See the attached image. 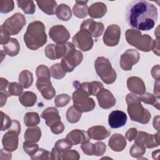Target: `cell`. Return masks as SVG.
Masks as SVG:
<instances>
[{
    "mask_svg": "<svg viewBox=\"0 0 160 160\" xmlns=\"http://www.w3.org/2000/svg\"><path fill=\"white\" fill-rule=\"evenodd\" d=\"M23 91V87L20 83L16 82H10L8 87V92L9 96H21Z\"/></svg>",
    "mask_w": 160,
    "mask_h": 160,
    "instance_id": "ab89813d",
    "label": "cell"
},
{
    "mask_svg": "<svg viewBox=\"0 0 160 160\" xmlns=\"http://www.w3.org/2000/svg\"><path fill=\"white\" fill-rule=\"evenodd\" d=\"M56 15L58 19L64 21H69L72 17L70 7L66 4H61L56 9Z\"/></svg>",
    "mask_w": 160,
    "mask_h": 160,
    "instance_id": "4dcf8cb0",
    "label": "cell"
},
{
    "mask_svg": "<svg viewBox=\"0 0 160 160\" xmlns=\"http://www.w3.org/2000/svg\"><path fill=\"white\" fill-rule=\"evenodd\" d=\"M82 116V112L78 111L74 106H71L67 110L66 117L68 121L70 123H76L78 122Z\"/></svg>",
    "mask_w": 160,
    "mask_h": 160,
    "instance_id": "e575fe53",
    "label": "cell"
},
{
    "mask_svg": "<svg viewBox=\"0 0 160 160\" xmlns=\"http://www.w3.org/2000/svg\"><path fill=\"white\" fill-rule=\"evenodd\" d=\"M128 89L135 94H142L146 92V86L142 79L137 76H131L127 80Z\"/></svg>",
    "mask_w": 160,
    "mask_h": 160,
    "instance_id": "44dd1931",
    "label": "cell"
},
{
    "mask_svg": "<svg viewBox=\"0 0 160 160\" xmlns=\"http://www.w3.org/2000/svg\"><path fill=\"white\" fill-rule=\"evenodd\" d=\"M19 134L14 130L8 129L4 134L2 139V144L5 150L12 152L17 149L18 147Z\"/></svg>",
    "mask_w": 160,
    "mask_h": 160,
    "instance_id": "ac0fdd59",
    "label": "cell"
},
{
    "mask_svg": "<svg viewBox=\"0 0 160 160\" xmlns=\"http://www.w3.org/2000/svg\"><path fill=\"white\" fill-rule=\"evenodd\" d=\"M81 148L82 150V152L88 156H92L94 154V149L95 145L94 144L91 142H87L85 144H82L81 146Z\"/></svg>",
    "mask_w": 160,
    "mask_h": 160,
    "instance_id": "f907efd6",
    "label": "cell"
},
{
    "mask_svg": "<svg viewBox=\"0 0 160 160\" xmlns=\"http://www.w3.org/2000/svg\"><path fill=\"white\" fill-rule=\"evenodd\" d=\"M95 149H94V156H102L106 150V146L102 142H97L94 144Z\"/></svg>",
    "mask_w": 160,
    "mask_h": 160,
    "instance_id": "816d5d0a",
    "label": "cell"
},
{
    "mask_svg": "<svg viewBox=\"0 0 160 160\" xmlns=\"http://www.w3.org/2000/svg\"><path fill=\"white\" fill-rule=\"evenodd\" d=\"M76 90L72 93L74 106L81 112L91 111L95 108L96 104L92 98L84 89L79 86H74Z\"/></svg>",
    "mask_w": 160,
    "mask_h": 160,
    "instance_id": "8992f818",
    "label": "cell"
},
{
    "mask_svg": "<svg viewBox=\"0 0 160 160\" xmlns=\"http://www.w3.org/2000/svg\"><path fill=\"white\" fill-rule=\"evenodd\" d=\"M51 79L46 78H38L36 86L42 97L46 100L52 99L56 95V91L51 82Z\"/></svg>",
    "mask_w": 160,
    "mask_h": 160,
    "instance_id": "2e32d148",
    "label": "cell"
},
{
    "mask_svg": "<svg viewBox=\"0 0 160 160\" xmlns=\"http://www.w3.org/2000/svg\"><path fill=\"white\" fill-rule=\"evenodd\" d=\"M72 145L85 144L89 142L90 138L88 132L81 129H74L69 132L66 138Z\"/></svg>",
    "mask_w": 160,
    "mask_h": 160,
    "instance_id": "ffe728a7",
    "label": "cell"
},
{
    "mask_svg": "<svg viewBox=\"0 0 160 160\" xmlns=\"http://www.w3.org/2000/svg\"><path fill=\"white\" fill-rule=\"evenodd\" d=\"M80 29L88 32L92 38H97L102 35L104 26L101 22H96L92 19H87L81 23Z\"/></svg>",
    "mask_w": 160,
    "mask_h": 160,
    "instance_id": "5bb4252c",
    "label": "cell"
},
{
    "mask_svg": "<svg viewBox=\"0 0 160 160\" xmlns=\"http://www.w3.org/2000/svg\"><path fill=\"white\" fill-rule=\"evenodd\" d=\"M24 42L31 50H37L47 42V34L44 24L40 21L30 22L24 34Z\"/></svg>",
    "mask_w": 160,
    "mask_h": 160,
    "instance_id": "7a4b0ae2",
    "label": "cell"
},
{
    "mask_svg": "<svg viewBox=\"0 0 160 160\" xmlns=\"http://www.w3.org/2000/svg\"><path fill=\"white\" fill-rule=\"evenodd\" d=\"M146 152V148L143 146H140L138 144H133L130 149H129V154L130 155L135 158L139 159L141 156H143L144 154Z\"/></svg>",
    "mask_w": 160,
    "mask_h": 160,
    "instance_id": "60d3db41",
    "label": "cell"
},
{
    "mask_svg": "<svg viewBox=\"0 0 160 160\" xmlns=\"http://www.w3.org/2000/svg\"><path fill=\"white\" fill-rule=\"evenodd\" d=\"M20 103L24 107L33 106L37 101V96L31 91H25L19 97Z\"/></svg>",
    "mask_w": 160,
    "mask_h": 160,
    "instance_id": "f546056e",
    "label": "cell"
},
{
    "mask_svg": "<svg viewBox=\"0 0 160 160\" xmlns=\"http://www.w3.org/2000/svg\"><path fill=\"white\" fill-rule=\"evenodd\" d=\"M18 80L24 88L28 89L31 86L33 82L32 73L27 69L22 70L19 75Z\"/></svg>",
    "mask_w": 160,
    "mask_h": 160,
    "instance_id": "1f68e13d",
    "label": "cell"
},
{
    "mask_svg": "<svg viewBox=\"0 0 160 160\" xmlns=\"http://www.w3.org/2000/svg\"><path fill=\"white\" fill-rule=\"evenodd\" d=\"M23 149L29 156H33L39 149V146L34 142L25 141L23 142Z\"/></svg>",
    "mask_w": 160,
    "mask_h": 160,
    "instance_id": "7bdbcfd3",
    "label": "cell"
},
{
    "mask_svg": "<svg viewBox=\"0 0 160 160\" xmlns=\"http://www.w3.org/2000/svg\"><path fill=\"white\" fill-rule=\"evenodd\" d=\"M96 72L101 80L107 84L115 82L117 75L115 70L108 59L104 57H98L94 62Z\"/></svg>",
    "mask_w": 160,
    "mask_h": 160,
    "instance_id": "5b68a950",
    "label": "cell"
},
{
    "mask_svg": "<svg viewBox=\"0 0 160 160\" xmlns=\"http://www.w3.org/2000/svg\"><path fill=\"white\" fill-rule=\"evenodd\" d=\"M10 34L8 32L7 30L4 29L1 26L0 27V44L2 45L7 44L11 38H10Z\"/></svg>",
    "mask_w": 160,
    "mask_h": 160,
    "instance_id": "f5cc1de1",
    "label": "cell"
},
{
    "mask_svg": "<svg viewBox=\"0 0 160 160\" xmlns=\"http://www.w3.org/2000/svg\"><path fill=\"white\" fill-rule=\"evenodd\" d=\"M140 59L139 52L134 49H127L120 57L119 64L124 71H131L133 65Z\"/></svg>",
    "mask_w": 160,
    "mask_h": 160,
    "instance_id": "7c38bea8",
    "label": "cell"
},
{
    "mask_svg": "<svg viewBox=\"0 0 160 160\" xmlns=\"http://www.w3.org/2000/svg\"><path fill=\"white\" fill-rule=\"evenodd\" d=\"M39 122L40 118L38 113L36 112H28L24 114V122L26 126H36Z\"/></svg>",
    "mask_w": 160,
    "mask_h": 160,
    "instance_id": "836d02e7",
    "label": "cell"
},
{
    "mask_svg": "<svg viewBox=\"0 0 160 160\" xmlns=\"http://www.w3.org/2000/svg\"><path fill=\"white\" fill-rule=\"evenodd\" d=\"M125 36L129 44L140 51L149 52L152 49L154 40L148 34H142L140 31L129 29L126 31Z\"/></svg>",
    "mask_w": 160,
    "mask_h": 160,
    "instance_id": "277c9868",
    "label": "cell"
},
{
    "mask_svg": "<svg viewBox=\"0 0 160 160\" xmlns=\"http://www.w3.org/2000/svg\"><path fill=\"white\" fill-rule=\"evenodd\" d=\"M51 76L56 79H62L66 74V72L64 71L60 63L53 64L50 68Z\"/></svg>",
    "mask_w": 160,
    "mask_h": 160,
    "instance_id": "8d00e7d4",
    "label": "cell"
},
{
    "mask_svg": "<svg viewBox=\"0 0 160 160\" xmlns=\"http://www.w3.org/2000/svg\"><path fill=\"white\" fill-rule=\"evenodd\" d=\"M31 159L32 160L36 159H51V152L46 149L42 148H39L38 151L32 156Z\"/></svg>",
    "mask_w": 160,
    "mask_h": 160,
    "instance_id": "f6af8a7d",
    "label": "cell"
},
{
    "mask_svg": "<svg viewBox=\"0 0 160 160\" xmlns=\"http://www.w3.org/2000/svg\"><path fill=\"white\" fill-rule=\"evenodd\" d=\"M128 104V113L132 121L141 124H147L151 118V113L141 103L139 96L134 93H128L126 97Z\"/></svg>",
    "mask_w": 160,
    "mask_h": 160,
    "instance_id": "3957f363",
    "label": "cell"
},
{
    "mask_svg": "<svg viewBox=\"0 0 160 160\" xmlns=\"http://www.w3.org/2000/svg\"><path fill=\"white\" fill-rule=\"evenodd\" d=\"M73 86H79L84 89L89 96H96L98 92L103 88V84L100 81H92L90 82H84L80 83L76 81L73 82Z\"/></svg>",
    "mask_w": 160,
    "mask_h": 160,
    "instance_id": "7402d4cb",
    "label": "cell"
},
{
    "mask_svg": "<svg viewBox=\"0 0 160 160\" xmlns=\"http://www.w3.org/2000/svg\"><path fill=\"white\" fill-rule=\"evenodd\" d=\"M127 142L126 138L121 134L116 133L112 135L109 139V148L116 152H121L126 148Z\"/></svg>",
    "mask_w": 160,
    "mask_h": 160,
    "instance_id": "603a6c76",
    "label": "cell"
},
{
    "mask_svg": "<svg viewBox=\"0 0 160 160\" xmlns=\"http://www.w3.org/2000/svg\"><path fill=\"white\" fill-rule=\"evenodd\" d=\"M154 94L155 96L159 97V81H156L154 82Z\"/></svg>",
    "mask_w": 160,
    "mask_h": 160,
    "instance_id": "6125c7cd",
    "label": "cell"
},
{
    "mask_svg": "<svg viewBox=\"0 0 160 160\" xmlns=\"http://www.w3.org/2000/svg\"><path fill=\"white\" fill-rule=\"evenodd\" d=\"M51 159H62V154L54 148H53L51 152Z\"/></svg>",
    "mask_w": 160,
    "mask_h": 160,
    "instance_id": "680465c9",
    "label": "cell"
},
{
    "mask_svg": "<svg viewBox=\"0 0 160 160\" xmlns=\"http://www.w3.org/2000/svg\"><path fill=\"white\" fill-rule=\"evenodd\" d=\"M121 32V28L118 25H109L108 26L103 35V42L105 45L110 47L117 46L120 39Z\"/></svg>",
    "mask_w": 160,
    "mask_h": 160,
    "instance_id": "4fadbf2b",
    "label": "cell"
},
{
    "mask_svg": "<svg viewBox=\"0 0 160 160\" xmlns=\"http://www.w3.org/2000/svg\"><path fill=\"white\" fill-rule=\"evenodd\" d=\"M4 52L9 56H15L18 54L20 51V46L16 38H11L9 41L2 46Z\"/></svg>",
    "mask_w": 160,
    "mask_h": 160,
    "instance_id": "f1b7e54d",
    "label": "cell"
},
{
    "mask_svg": "<svg viewBox=\"0 0 160 160\" xmlns=\"http://www.w3.org/2000/svg\"><path fill=\"white\" fill-rule=\"evenodd\" d=\"M141 101L145 104L152 105L156 109H159V97H158L151 93L145 92L139 96Z\"/></svg>",
    "mask_w": 160,
    "mask_h": 160,
    "instance_id": "d6a6232c",
    "label": "cell"
},
{
    "mask_svg": "<svg viewBox=\"0 0 160 160\" xmlns=\"http://www.w3.org/2000/svg\"><path fill=\"white\" fill-rule=\"evenodd\" d=\"M49 36L57 44H64L70 38V34L68 29L61 24L52 26L49 31Z\"/></svg>",
    "mask_w": 160,
    "mask_h": 160,
    "instance_id": "9a60e30c",
    "label": "cell"
},
{
    "mask_svg": "<svg viewBox=\"0 0 160 160\" xmlns=\"http://www.w3.org/2000/svg\"><path fill=\"white\" fill-rule=\"evenodd\" d=\"M26 23L25 16L19 12L12 14L3 22L1 26L8 31L10 35L18 34Z\"/></svg>",
    "mask_w": 160,
    "mask_h": 160,
    "instance_id": "9c48e42d",
    "label": "cell"
},
{
    "mask_svg": "<svg viewBox=\"0 0 160 160\" xmlns=\"http://www.w3.org/2000/svg\"><path fill=\"white\" fill-rule=\"evenodd\" d=\"M14 8V1L12 0L0 1V12L1 13H8L13 10Z\"/></svg>",
    "mask_w": 160,
    "mask_h": 160,
    "instance_id": "ee69618b",
    "label": "cell"
},
{
    "mask_svg": "<svg viewBox=\"0 0 160 160\" xmlns=\"http://www.w3.org/2000/svg\"><path fill=\"white\" fill-rule=\"evenodd\" d=\"M88 134L90 138L100 141L110 136L111 132L104 126H94L89 128L88 130Z\"/></svg>",
    "mask_w": 160,
    "mask_h": 160,
    "instance_id": "cb8c5ba5",
    "label": "cell"
},
{
    "mask_svg": "<svg viewBox=\"0 0 160 160\" xmlns=\"http://www.w3.org/2000/svg\"><path fill=\"white\" fill-rule=\"evenodd\" d=\"M1 131H3L6 129H8L11 126L12 120L7 114L4 113L2 111H1Z\"/></svg>",
    "mask_w": 160,
    "mask_h": 160,
    "instance_id": "681fc988",
    "label": "cell"
},
{
    "mask_svg": "<svg viewBox=\"0 0 160 160\" xmlns=\"http://www.w3.org/2000/svg\"><path fill=\"white\" fill-rule=\"evenodd\" d=\"M82 59V53L80 51L74 49L62 59L60 64L64 71L70 72L81 63Z\"/></svg>",
    "mask_w": 160,
    "mask_h": 160,
    "instance_id": "30bf717a",
    "label": "cell"
},
{
    "mask_svg": "<svg viewBox=\"0 0 160 160\" xmlns=\"http://www.w3.org/2000/svg\"><path fill=\"white\" fill-rule=\"evenodd\" d=\"M160 133L159 131L155 134H149L148 139L145 144V148L148 149H152L154 148L158 147L160 145Z\"/></svg>",
    "mask_w": 160,
    "mask_h": 160,
    "instance_id": "74e56055",
    "label": "cell"
},
{
    "mask_svg": "<svg viewBox=\"0 0 160 160\" xmlns=\"http://www.w3.org/2000/svg\"><path fill=\"white\" fill-rule=\"evenodd\" d=\"M0 96H1V107L2 108L6 104L8 97L10 96L7 91H1Z\"/></svg>",
    "mask_w": 160,
    "mask_h": 160,
    "instance_id": "91938a15",
    "label": "cell"
},
{
    "mask_svg": "<svg viewBox=\"0 0 160 160\" xmlns=\"http://www.w3.org/2000/svg\"><path fill=\"white\" fill-rule=\"evenodd\" d=\"M45 120V122L51 129L52 133L59 134L64 129V125L61 121L58 110L54 107H49L43 111L41 115Z\"/></svg>",
    "mask_w": 160,
    "mask_h": 160,
    "instance_id": "52a82bcc",
    "label": "cell"
},
{
    "mask_svg": "<svg viewBox=\"0 0 160 160\" xmlns=\"http://www.w3.org/2000/svg\"><path fill=\"white\" fill-rule=\"evenodd\" d=\"M36 74L37 78H46L51 79V72L49 68L43 64L39 65L37 67L36 70Z\"/></svg>",
    "mask_w": 160,
    "mask_h": 160,
    "instance_id": "bcb514c9",
    "label": "cell"
},
{
    "mask_svg": "<svg viewBox=\"0 0 160 160\" xmlns=\"http://www.w3.org/2000/svg\"><path fill=\"white\" fill-rule=\"evenodd\" d=\"M149 134L143 131H138L137 135L136 138H134V144L140 145V146H143L145 147V144L146 142L148 139Z\"/></svg>",
    "mask_w": 160,
    "mask_h": 160,
    "instance_id": "c3c4849f",
    "label": "cell"
},
{
    "mask_svg": "<svg viewBox=\"0 0 160 160\" xmlns=\"http://www.w3.org/2000/svg\"><path fill=\"white\" fill-rule=\"evenodd\" d=\"M88 1H76V3L72 8V12L74 16L78 18L83 19L88 14Z\"/></svg>",
    "mask_w": 160,
    "mask_h": 160,
    "instance_id": "4316f807",
    "label": "cell"
},
{
    "mask_svg": "<svg viewBox=\"0 0 160 160\" xmlns=\"http://www.w3.org/2000/svg\"><path fill=\"white\" fill-rule=\"evenodd\" d=\"M71 97L67 94H61L56 96L54 99L55 106L58 108H62L66 106L70 101Z\"/></svg>",
    "mask_w": 160,
    "mask_h": 160,
    "instance_id": "b9f144b4",
    "label": "cell"
},
{
    "mask_svg": "<svg viewBox=\"0 0 160 160\" xmlns=\"http://www.w3.org/2000/svg\"><path fill=\"white\" fill-rule=\"evenodd\" d=\"M9 84V83L6 79L1 77L0 78V91H7L6 88L8 87Z\"/></svg>",
    "mask_w": 160,
    "mask_h": 160,
    "instance_id": "9f6ffc18",
    "label": "cell"
},
{
    "mask_svg": "<svg viewBox=\"0 0 160 160\" xmlns=\"http://www.w3.org/2000/svg\"><path fill=\"white\" fill-rule=\"evenodd\" d=\"M138 133V131L137 129L135 128H132L129 129L127 132H126V137L127 138V139L131 142L132 140L134 139V138H136V135Z\"/></svg>",
    "mask_w": 160,
    "mask_h": 160,
    "instance_id": "db71d44e",
    "label": "cell"
},
{
    "mask_svg": "<svg viewBox=\"0 0 160 160\" xmlns=\"http://www.w3.org/2000/svg\"><path fill=\"white\" fill-rule=\"evenodd\" d=\"M79 158V154L76 150L70 149L62 153V159L64 160H78Z\"/></svg>",
    "mask_w": 160,
    "mask_h": 160,
    "instance_id": "7dc6e473",
    "label": "cell"
},
{
    "mask_svg": "<svg viewBox=\"0 0 160 160\" xmlns=\"http://www.w3.org/2000/svg\"><path fill=\"white\" fill-rule=\"evenodd\" d=\"M18 6L26 14H32L36 10V6L33 1H17Z\"/></svg>",
    "mask_w": 160,
    "mask_h": 160,
    "instance_id": "d590c367",
    "label": "cell"
},
{
    "mask_svg": "<svg viewBox=\"0 0 160 160\" xmlns=\"http://www.w3.org/2000/svg\"><path fill=\"white\" fill-rule=\"evenodd\" d=\"M107 12L106 5L102 2H96L92 4L88 8V14L92 18H101Z\"/></svg>",
    "mask_w": 160,
    "mask_h": 160,
    "instance_id": "d4e9b609",
    "label": "cell"
},
{
    "mask_svg": "<svg viewBox=\"0 0 160 160\" xmlns=\"http://www.w3.org/2000/svg\"><path fill=\"white\" fill-rule=\"evenodd\" d=\"M41 137V131L38 126H31L28 128L24 132V139L30 142H38Z\"/></svg>",
    "mask_w": 160,
    "mask_h": 160,
    "instance_id": "83f0119b",
    "label": "cell"
},
{
    "mask_svg": "<svg viewBox=\"0 0 160 160\" xmlns=\"http://www.w3.org/2000/svg\"><path fill=\"white\" fill-rule=\"evenodd\" d=\"M76 49L74 45L69 42L64 44H49L44 49L46 56L51 60L64 58L69 52Z\"/></svg>",
    "mask_w": 160,
    "mask_h": 160,
    "instance_id": "ba28073f",
    "label": "cell"
},
{
    "mask_svg": "<svg viewBox=\"0 0 160 160\" xmlns=\"http://www.w3.org/2000/svg\"><path fill=\"white\" fill-rule=\"evenodd\" d=\"M153 127L158 131H159V116H156L154 118L152 121Z\"/></svg>",
    "mask_w": 160,
    "mask_h": 160,
    "instance_id": "94428289",
    "label": "cell"
},
{
    "mask_svg": "<svg viewBox=\"0 0 160 160\" xmlns=\"http://www.w3.org/2000/svg\"><path fill=\"white\" fill-rule=\"evenodd\" d=\"M151 75L152 78L156 79V81H159L160 79V74H159V65L157 64L152 67L151 69Z\"/></svg>",
    "mask_w": 160,
    "mask_h": 160,
    "instance_id": "11a10c76",
    "label": "cell"
},
{
    "mask_svg": "<svg viewBox=\"0 0 160 160\" xmlns=\"http://www.w3.org/2000/svg\"><path fill=\"white\" fill-rule=\"evenodd\" d=\"M72 146V144L66 138L61 139L57 141L54 144V148L60 153H62L64 151L70 149Z\"/></svg>",
    "mask_w": 160,
    "mask_h": 160,
    "instance_id": "f35d334b",
    "label": "cell"
},
{
    "mask_svg": "<svg viewBox=\"0 0 160 160\" xmlns=\"http://www.w3.org/2000/svg\"><path fill=\"white\" fill-rule=\"evenodd\" d=\"M36 3L40 9L48 15H54L56 14L58 8L57 2L53 0L37 1Z\"/></svg>",
    "mask_w": 160,
    "mask_h": 160,
    "instance_id": "484cf974",
    "label": "cell"
},
{
    "mask_svg": "<svg viewBox=\"0 0 160 160\" xmlns=\"http://www.w3.org/2000/svg\"><path fill=\"white\" fill-rule=\"evenodd\" d=\"M74 46L82 51H88L93 46V39L92 36L86 31L80 29L72 38Z\"/></svg>",
    "mask_w": 160,
    "mask_h": 160,
    "instance_id": "8fae6325",
    "label": "cell"
},
{
    "mask_svg": "<svg viewBox=\"0 0 160 160\" xmlns=\"http://www.w3.org/2000/svg\"><path fill=\"white\" fill-rule=\"evenodd\" d=\"M96 98L99 106L104 109H110L116 104V99L112 92L104 88L98 92Z\"/></svg>",
    "mask_w": 160,
    "mask_h": 160,
    "instance_id": "e0dca14e",
    "label": "cell"
},
{
    "mask_svg": "<svg viewBox=\"0 0 160 160\" xmlns=\"http://www.w3.org/2000/svg\"><path fill=\"white\" fill-rule=\"evenodd\" d=\"M153 52L157 55V56H159V39H156L155 41L154 40L153 42V45L152 47V49Z\"/></svg>",
    "mask_w": 160,
    "mask_h": 160,
    "instance_id": "6f0895ef",
    "label": "cell"
},
{
    "mask_svg": "<svg viewBox=\"0 0 160 160\" xmlns=\"http://www.w3.org/2000/svg\"><path fill=\"white\" fill-rule=\"evenodd\" d=\"M126 114L120 110L112 111L108 117V124L111 128L117 129L124 126L127 122Z\"/></svg>",
    "mask_w": 160,
    "mask_h": 160,
    "instance_id": "d6986e66",
    "label": "cell"
},
{
    "mask_svg": "<svg viewBox=\"0 0 160 160\" xmlns=\"http://www.w3.org/2000/svg\"><path fill=\"white\" fill-rule=\"evenodd\" d=\"M158 17L156 7L146 1H132L126 8V19L128 24L138 31H149L152 29Z\"/></svg>",
    "mask_w": 160,
    "mask_h": 160,
    "instance_id": "6da1fadb",
    "label": "cell"
}]
</instances>
